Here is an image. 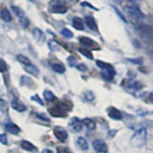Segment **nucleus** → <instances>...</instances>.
<instances>
[{
    "label": "nucleus",
    "instance_id": "1",
    "mask_svg": "<svg viewBox=\"0 0 153 153\" xmlns=\"http://www.w3.org/2000/svg\"><path fill=\"white\" fill-rule=\"evenodd\" d=\"M130 143L135 147H143L146 143V129L143 127L139 128L131 137Z\"/></svg>",
    "mask_w": 153,
    "mask_h": 153
},
{
    "label": "nucleus",
    "instance_id": "2",
    "mask_svg": "<svg viewBox=\"0 0 153 153\" xmlns=\"http://www.w3.org/2000/svg\"><path fill=\"white\" fill-rule=\"evenodd\" d=\"M49 9L51 12L56 13H64L67 12L66 6L60 0H52V1H50Z\"/></svg>",
    "mask_w": 153,
    "mask_h": 153
},
{
    "label": "nucleus",
    "instance_id": "3",
    "mask_svg": "<svg viewBox=\"0 0 153 153\" xmlns=\"http://www.w3.org/2000/svg\"><path fill=\"white\" fill-rule=\"evenodd\" d=\"M126 13H128V16H130L134 20H139L143 17V13L142 12L139 10V8L135 5H129L126 7Z\"/></svg>",
    "mask_w": 153,
    "mask_h": 153
},
{
    "label": "nucleus",
    "instance_id": "4",
    "mask_svg": "<svg viewBox=\"0 0 153 153\" xmlns=\"http://www.w3.org/2000/svg\"><path fill=\"white\" fill-rule=\"evenodd\" d=\"M68 126L70 128V130L72 132H79L81 129H82L83 123H82V120H80L76 117H74L70 120Z\"/></svg>",
    "mask_w": 153,
    "mask_h": 153
},
{
    "label": "nucleus",
    "instance_id": "5",
    "mask_svg": "<svg viewBox=\"0 0 153 153\" xmlns=\"http://www.w3.org/2000/svg\"><path fill=\"white\" fill-rule=\"evenodd\" d=\"M92 146H93L94 149L98 153H107L108 152L107 145L102 140H100V139L94 140L93 143H92Z\"/></svg>",
    "mask_w": 153,
    "mask_h": 153
},
{
    "label": "nucleus",
    "instance_id": "6",
    "mask_svg": "<svg viewBox=\"0 0 153 153\" xmlns=\"http://www.w3.org/2000/svg\"><path fill=\"white\" fill-rule=\"evenodd\" d=\"M54 135L61 143H64L68 139V133H67L66 129L61 126H56L54 128Z\"/></svg>",
    "mask_w": 153,
    "mask_h": 153
},
{
    "label": "nucleus",
    "instance_id": "7",
    "mask_svg": "<svg viewBox=\"0 0 153 153\" xmlns=\"http://www.w3.org/2000/svg\"><path fill=\"white\" fill-rule=\"evenodd\" d=\"M108 116L109 118H111L112 120H116V121H120L122 120V113L120 112V110H118L117 108L115 107H109L107 110Z\"/></svg>",
    "mask_w": 153,
    "mask_h": 153
},
{
    "label": "nucleus",
    "instance_id": "8",
    "mask_svg": "<svg viewBox=\"0 0 153 153\" xmlns=\"http://www.w3.org/2000/svg\"><path fill=\"white\" fill-rule=\"evenodd\" d=\"M20 146L22 147V149H24L25 151H29V152H36L37 151L36 146H35L31 142H29V141H25V140L21 141Z\"/></svg>",
    "mask_w": 153,
    "mask_h": 153
},
{
    "label": "nucleus",
    "instance_id": "9",
    "mask_svg": "<svg viewBox=\"0 0 153 153\" xmlns=\"http://www.w3.org/2000/svg\"><path fill=\"white\" fill-rule=\"evenodd\" d=\"M11 106H12V108H13L14 110H16V111H18V112H24V111H26V109H27L26 105L23 102H19L18 100H12Z\"/></svg>",
    "mask_w": 153,
    "mask_h": 153
},
{
    "label": "nucleus",
    "instance_id": "10",
    "mask_svg": "<svg viewBox=\"0 0 153 153\" xmlns=\"http://www.w3.org/2000/svg\"><path fill=\"white\" fill-rule=\"evenodd\" d=\"M33 37L37 43H43L45 41V35L39 28L33 29Z\"/></svg>",
    "mask_w": 153,
    "mask_h": 153
},
{
    "label": "nucleus",
    "instance_id": "11",
    "mask_svg": "<svg viewBox=\"0 0 153 153\" xmlns=\"http://www.w3.org/2000/svg\"><path fill=\"white\" fill-rule=\"evenodd\" d=\"M5 128H6V130L9 132L13 134V135H17V134L20 132V128H19L16 124H14L13 123H7L6 126H5Z\"/></svg>",
    "mask_w": 153,
    "mask_h": 153
},
{
    "label": "nucleus",
    "instance_id": "12",
    "mask_svg": "<svg viewBox=\"0 0 153 153\" xmlns=\"http://www.w3.org/2000/svg\"><path fill=\"white\" fill-rule=\"evenodd\" d=\"M114 75H115V71H114V69L112 68V66H111V67H109V68L104 69V70L102 72V78H103L104 79H106V80H111V79H113Z\"/></svg>",
    "mask_w": 153,
    "mask_h": 153
},
{
    "label": "nucleus",
    "instance_id": "13",
    "mask_svg": "<svg viewBox=\"0 0 153 153\" xmlns=\"http://www.w3.org/2000/svg\"><path fill=\"white\" fill-rule=\"evenodd\" d=\"M76 145H78V146L80 148L81 150H87L89 148L88 143H87V141H86V139L83 137H79L78 139H76Z\"/></svg>",
    "mask_w": 153,
    "mask_h": 153
},
{
    "label": "nucleus",
    "instance_id": "14",
    "mask_svg": "<svg viewBox=\"0 0 153 153\" xmlns=\"http://www.w3.org/2000/svg\"><path fill=\"white\" fill-rule=\"evenodd\" d=\"M85 24L87 25V27L89 29H91V30H93V31H96L98 28L97 23H96L95 19L92 16H86L85 17Z\"/></svg>",
    "mask_w": 153,
    "mask_h": 153
},
{
    "label": "nucleus",
    "instance_id": "15",
    "mask_svg": "<svg viewBox=\"0 0 153 153\" xmlns=\"http://www.w3.org/2000/svg\"><path fill=\"white\" fill-rule=\"evenodd\" d=\"M51 67L53 70L59 74H63L65 72V66L62 63H60V62H55V63H53L51 65Z\"/></svg>",
    "mask_w": 153,
    "mask_h": 153
},
{
    "label": "nucleus",
    "instance_id": "16",
    "mask_svg": "<svg viewBox=\"0 0 153 153\" xmlns=\"http://www.w3.org/2000/svg\"><path fill=\"white\" fill-rule=\"evenodd\" d=\"M72 24H73V27L76 29V30H83V28H84L83 21L81 20V18L79 17H74Z\"/></svg>",
    "mask_w": 153,
    "mask_h": 153
},
{
    "label": "nucleus",
    "instance_id": "17",
    "mask_svg": "<svg viewBox=\"0 0 153 153\" xmlns=\"http://www.w3.org/2000/svg\"><path fill=\"white\" fill-rule=\"evenodd\" d=\"M0 16H1V18L3 19L4 21L6 22H10L12 20V16H11V13L9 12V10L7 8H3L1 13H0Z\"/></svg>",
    "mask_w": 153,
    "mask_h": 153
},
{
    "label": "nucleus",
    "instance_id": "18",
    "mask_svg": "<svg viewBox=\"0 0 153 153\" xmlns=\"http://www.w3.org/2000/svg\"><path fill=\"white\" fill-rule=\"evenodd\" d=\"M79 40L82 45L86 46V47H92L93 45H95V42L91 39L89 37H86V36H80L79 37Z\"/></svg>",
    "mask_w": 153,
    "mask_h": 153
},
{
    "label": "nucleus",
    "instance_id": "19",
    "mask_svg": "<svg viewBox=\"0 0 153 153\" xmlns=\"http://www.w3.org/2000/svg\"><path fill=\"white\" fill-rule=\"evenodd\" d=\"M82 123H83V126H85L88 129H90V130H94V129L96 128V123L93 121L92 119L85 118L82 120Z\"/></svg>",
    "mask_w": 153,
    "mask_h": 153
},
{
    "label": "nucleus",
    "instance_id": "20",
    "mask_svg": "<svg viewBox=\"0 0 153 153\" xmlns=\"http://www.w3.org/2000/svg\"><path fill=\"white\" fill-rule=\"evenodd\" d=\"M24 69H25V71L28 72L29 74H32V75H33V76H38V74H39V70H38L36 66H33V64L25 65V67H24Z\"/></svg>",
    "mask_w": 153,
    "mask_h": 153
},
{
    "label": "nucleus",
    "instance_id": "21",
    "mask_svg": "<svg viewBox=\"0 0 153 153\" xmlns=\"http://www.w3.org/2000/svg\"><path fill=\"white\" fill-rule=\"evenodd\" d=\"M43 97H44V99L47 102H54L56 100V96L50 90H45L44 92H43Z\"/></svg>",
    "mask_w": 153,
    "mask_h": 153
},
{
    "label": "nucleus",
    "instance_id": "22",
    "mask_svg": "<svg viewBox=\"0 0 153 153\" xmlns=\"http://www.w3.org/2000/svg\"><path fill=\"white\" fill-rule=\"evenodd\" d=\"M16 59H17V60H18L19 62H20V63H22V64H24V65H30V64H32L31 60L29 59L27 56H23V55H18V56H16Z\"/></svg>",
    "mask_w": 153,
    "mask_h": 153
},
{
    "label": "nucleus",
    "instance_id": "23",
    "mask_svg": "<svg viewBox=\"0 0 153 153\" xmlns=\"http://www.w3.org/2000/svg\"><path fill=\"white\" fill-rule=\"evenodd\" d=\"M48 46H49L50 50L53 51V52H57L59 50V43H56L55 40H49L48 41Z\"/></svg>",
    "mask_w": 153,
    "mask_h": 153
},
{
    "label": "nucleus",
    "instance_id": "24",
    "mask_svg": "<svg viewBox=\"0 0 153 153\" xmlns=\"http://www.w3.org/2000/svg\"><path fill=\"white\" fill-rule=\"evenodd\" d=\"M60 33H61V36L63 37H65V38H72V37H73V33H72L69 29H66V28L62 29Z\"/></svg>",
    "mask_w": 153,
    "mask_h": 153
},
{
    "label": "nucleus",
    "instance_id": "25",
    "mask_svg": "<svg viewBox=\"0 0 153 153\" xmlns=\"http://www.w3.org/2000/svg\"><path fill=\"white\" fill-rule=\"evenodd\" d=\"M79 53H81L83 56H85L87 59H93V55H92V53H91L88 49H86V48H80V49L79 50Z\"/></svg>",
    "mask_w": 153,
    "mask_h": 153
},
{
    "label": "nucleus",
    "instance_id": "26",
    "mask_svg": "<svg viewBox=\"0 0 153 153\" xmlns=\"http://www.w3.org/2000/svg\"><path fill=\"white\" fill-rule=\"evenodd\" d=\"M11 9L13 10V12L16 14L18 17H21L23 16H25V13L22 11V10L19 8V7H16V6H11Z\"/></svg>",
    "mask_w": 153,
    "mask_h": 153
},
{
    "label": "nucleus",
    "instance_id": "27",
    "mask_svg": "<svg viewBox=\"0 0 153 153\" xmlns=\"http://www.w3.org/2000/svg\"><path fill=\"white\" fill-rule=\"evenodd\" d=\"M19 22L22 25L23 28H28L29 24H30V21H29L28 17H26V16H23L21 17H19Z\"/></svg>",
    "mask_w": 153,
    "mask_h": 153
},
{
    "label": "nucleus",
    "instance_id": "28",
    "mask_svg": "<svg viewBox=\"0 0 153 153\" xmlns=\"http://www.w3.org/2000/svg\"><path fill=\"white\" fill-rule=\"evenodd\" d=\"M84 99L88 102H92L95 100V95L91 92V91H87V92L84 93Z\"/></svg>",
    "mask_w": 153,
    "mask_h": 153
},
{
    "label": "nucleus",
    "instance_id": "29",
    "mask_svg": "<svg viewBox=\"0 0 153 153\" xmlns=\"http://www.w3.org/2000/svg\"><path fill=\"white\" fill-rule=\"evenodd\" d=\"M67 62H68V64H69L71 67H74V66H76V59H75V57H74L73 56H70L67 57Z\"/></svg>",
    "mask_w": 153,
    "mask_h": 153
},
{
    "label": "nucleus",
    "instance_id": "30",
    "mask_svg": "<svg viewBox=\"0 0 153 153\" xmlns=\"http://www.w3.org/2000/svg\"><path fill=\"white\" fill-rule=\"evenodd\" d=\"M7 108V102L4 99L0 98V111H5Z\"/></svg>",
    "mask_w": 153,
    "mask_h": 153
},
{
    "label": "nucleus",
    "instance_id": "31",
    "mask_svg": "<svg viewBox=\"0 0 153 153\" xmlns=\"http://www.w3.org/2000/svg\"><path fill=\"white\" fill-rule=\"evenodd\" d=\"M97 65L99 67H100V68H102V69H106V68H109V67H111V65H110V64L105 63V62H102V61H100V60L97 61Z\"/></svg>",
    "mask_w": 153,
    "mask_h": 153
},
{
    "label": "nucleus",
    "instance_id": "32",
    "mask_svg": "<svg viewBox=\"0 0 153 153\" xmlns=\"http://www.w3.org/2000/svg\"><path fill=\"white\" fill-rule=\"evenodd\" d=\"M0 143L2 145H8V137L6 134H0Z\"/></svg>",
    "mask_w": 153,
    "mask_h": 153
},
{
    "label": "nucleus",
    "instance_id": "33",
    "mask_svg": "<svg viewBox=\"0 0 153 153\" xmlns=\"http://www.w3.org/2000/svg\"><path fill=\"white\" fill-rule=\"evenodd\" d=\"M7 71V64L3 59H0V72H6Z\"/></svg>",
    "mask_w": 153,
    "mask_h": 153
},
{
    "label": "nucleus",
    "instance_id": "34",
    "mask_svg": "<svg viewBox=\"0 0 153 153\" xmlns=\"http://www.w3.org/2000/svg\"><path fill=\"white\" fill-rule=\"evenodd\" d=\"M76 69H78L79 71H80V72H86V71L88 70L87 66H86L85 64H83V63L78 64V65H76Z\"/></svg>",
    "mask_w": 153,
    "mask_h": 153
},
{
    "label": "nucleus",
    "instance_id": "35",
    "mask_svg": "<svg viewBox=\"0 0 153 153\" xmlns=\"http://www.w3.org/2000/svg\"><path fill=\"white\" fill-rule=\"evenodd\" d=\"M36 117H37L38 119H40L41 121H45V122H50L49 118H48V117L46 116V115L42 114V113H37V114H36Z\"/></svg>",
    "mask_w": 153,
    "mask_h": 153
},
{
    "label": "nucleus",
    "instance_id": "36",
    "mask_svg": "<svg viewBox=\"0 0 153 153\" xmlns=\"http://www.w3.org/2000/svg\"><path fill=\"white\" fill-rule=\"evenodd\" d=\"M32 100H33V102H38L40 105H43V102L41 100L40 97L38 95H35V96H33V97L31 98Z\"/></svg>",
    "mask_w": 153,
    "mask_h": 153
},
{
    "label": "nucleus",
    "instance_id": "37",
    "mask_svg": "<svg viewBox=\"0 0 153 153\" xmlns=\"http://www.w3.org/2000/svg\"><path fill=\"white\" fill-rule=\"evenodd\" d=\"M57 153H72V152L66 147H59L57 148Z\"/></svg>",
    "mask_w": 153,
    "mask_h": 153
},
{
    "label": "nucleus",
    "instance_id": "38",
    "mask_svg": "<svg viewBox=\"0 0 153 153\" xmlns=\"http://www.w3.org/2000/svg\"><path fill=\"white\" fill-rule=\"evenodd\" d=\"M134 88H135V90H140L141 88H143V83H141L140 81H138V82H135L134 83Z\"/></svg>",
    "mask_w": 153,
    "mask_h": 153
},
{
    "label": "nucleus",
    "instance_id": "39",
    "mask_svg": "<svg viewBox=\"0 0 153 153\" xmlns=\"http://www.w3.org/2000/svg\"><path fill=\"white\" fill-rule=\"evenodd\" d=\"M148 99H149V100L151 102H153V92L148 95Z\"/></svg>",
    "mask_w": 153,
    "mask_h": 153
},
{
    "label": "nucleus",
    "instance_id": "40",
    "mask_svg": "<svg viewBox=\"0 0 153 153\" xmlns=\"http://www.w3.org/2000/svg\"><path fill=\"white\" fill-rule=\"evenodd\" d=\"M44 153H53V152L49 149H44Z\"/></svg>",
    "mask_w": 153,
    "mask_h": 153
},
{
    "label": "nucleus",
    "instance_id": "41",
    "mask_svg": "<svg viewBox=\"0 0 153 153\" xmlns=\"http://www.w3.org/2000/svg\"><path fill=\"white\" fill-rule=\"evenodd\" d=\"M29 2H31V3H36V0H28Z\"/></svg>",
    "mask_w": 153,
    "mask_h": 153
}]
</instances>
